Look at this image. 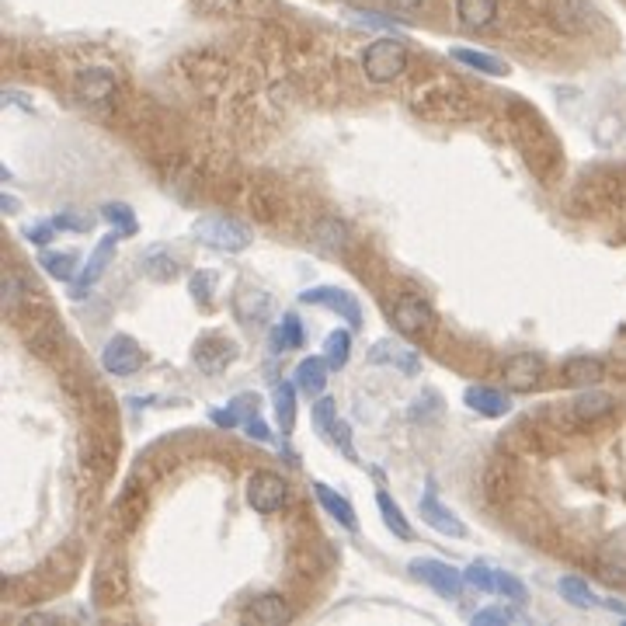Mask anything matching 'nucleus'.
<instances>
[{"mask_svg":"<svg viewBox=\"0 0 626 626\" xmlns=\"http://www.w3.org/2000/svg\"><path fill=\"white\" fill-rule=\"evenodd\" d=\"M543 376V358L533 352H519V355H508L504 358V383L508 390L515 394H529Z\"/></svg>","mask_w":626,"mask_h":626,"instance_id":"4468645a","label":"nucleus"},{"mask_svg":"<svg viewBox=\"0 0 626 626\" xmlns=\"http://www.w3.org/2000/svg\"><path fill=\"white\" fill-rule=\"evenodd\" d=\"M612 411V396L602 394V390H584L578 400H574V415L582 417V421H595V417H602Z\"/></svg>","mask_w":626,"mask_h":626,"instance_id":"7c9ffc66","label":"nucleus"},{"mask_svg":"<svg viewBox=\"0 0 626 626\" xmlns=\"http://www.w3.org/2000/svg\"><path fill=\"white\" fill-rule=\"evenodd\" d=\"M348 355H352V331L348 328H337V331L328 334L324 341V358L331 369H345L348 366Z\"/></svg>","mask_w":626,"mask_h":626,"instance_id":"c85d7f7f","label":"nucleus"},{"mask_svg":"<svg viewBox=\"0 0 626 626\" xmlns=\"http://www.w3.org/2000/svg\"><path fill=\"white\" fill-rule=\"evenodd\" d=\"M331 438H334V445H337V449H341V453H345V459H352V463H358V459H355L352 432H348V425H345V421H337V425H334Z\"/></svg>","mask_w":626,"mask_h":626,"instance_id":"c9c22d12","label":"nucleus"},{"mask_svg":"<svg viewBox=\"0 0 626 626\" xmlns=\"http://www.w3.org/2000/svg\"><path fill=\"white\" fill-rule=\"evenodd\" d=\"M233 310H237V317H240L244 324H258V320H265V317H269V310H271L269 292L240 289V292H237V299H233Z\"/></svg>","mask_w":626,"mask_h":626,"instance_id":"412c9836","label":"nucleus"},{"mask_svg":"<svg viewBox=\"0 0 626 626\" xmlns=\"http://www.w3.org/2000/svg\"><path fill=\"white\" fill-rule=\"evenodd\" d=\"M605 609H612V612H620V616H626V605L623 602H616V599H602Z\"/></svg>","mask_w":626,"mask_h":626,"instance_id":"c03bdc74","label":"nucleus"},{"mask_svg":"<svg viewBox=\"0 0 626 626\" xmlns=\"http://www.w3.org/2000/svg\"><path fill=\"white\" fill-rule=\"evenodd\" d=\"M561 595L567 599V602L574 605V609H599L602 605V599L588 588V582H582V578H574V574H567V578H561Z\"/></svg>","mask_w":626,"mask_h":626,"instance_id":"bb28decb","label":"nucleus"},{"mask_svg":"<svg viewBox=\"0 0 626 626\" xmlns=\"http://www.w3.org/2000/svg\"><path fill=\"white\" fill-rule=\"evenodd\" d=\"M362 70L373 83H394L407 70V45L396 39H376L362 53Z\"/></svg>","mask_w":626,"mask_h":626,"instance_id":"f257e3e1","label":"nucleus"},{"mask_svg":"<svg viewBox=\"0 0 626 626\" xmlns=\"http://www.w3.org/2000/svg\"><path fill=\"white\" fill-rule=\"evenodd\" d=\"M313 494H317V501H320V508H324L331 519L341 522L345 529H355V525H358V519H355V508L348 504V498H341L334 487L320 484V480H313Z\"/></svg>","mask_w":626,"mask_h":626,"instance_id":"6ab92c4d","label":"nucleus"},{"mask_svg":"<svg viewBox=\"0 0 626 626\" xmlns=\"http://www.w3.org/2000/svg\"><path fill=\"white\" fill-rule=\"evenodd\" d=\"M188 289H191V296H195L199 303H209V296L216 289V275H212V271H195L191 282H188Z\"/></svg>","mask_w":626,"mask_h":626,"instance_id":"f704fd0d","label":"nucleus"},{"mask_svg":"<svg viewBox=\"0 0 626 626\" xmlns=\"http://www.w3.org/2000/svg\"><path fill=\"white\" fill-rule=\"evenodd\" d=\"M53 223H39V227H28L24 230V240H28V244H49V240H53Z\"/></svg>","mask_w":626,"mask_h":626,"instance_id":"a19ab883","label":"nucleus"},{"mask_svg":"<svg viewBox=\"0 0 626 626\" xmlns=\"http://www.w3.org/2000/svg\"><path fill=\"white\" fill-rule=\"evenodd\" d=\"M369 362L373 366H390L400 376L421 373V355H417V348H411L400 337H379L373 348H369Z\"/></svg>","mask_w":626,"mask_h":626,"instance_id":"0eeeda50","label":"nucleus"},{"mask_svg":"<svg viewBox=\"0 0 626 626\" xmlns=\"http://www.w3.org/2000/svg\"><path fill=\"white\" fill-rule=\"evenodd\" d=\"M421 4H425V0H394V7H400V11H415Z\"/></svg>","mask_w":626,"mask_h":626,"instance_id":"37998d69","label":"nucleus"},{"mask_svg":"<svg viewBox=\"0 0 626 626\" xmlns=\"http://www.w3.org/2000/svg\"><path fill=\"white\" fill-rule=\"evenodd\" d=\"M286 498H289V484L279 477V474L258 470V474H250L248 477V504L258 512V515L279 512V508L286 504Z\"/></svg>","mask_w":626,"mask_h":626,"instance_id":"20e7f679","label":"nucleus"},{"mask_svg":"<svg viewBox=\"0 0 626 626\" xmlns=\"http://www.w3.org/2000/svg\"><path fill=\"white\" fill-rule=\"evenodd\" d=\"M299 303L328 307V310H334L341 320H348V328H352V331L362 324V307H358V299H355L352 292L337 289V286H317V289H307L303 296H299Z\"/></svg>","mask_w":626,"mask_h":626,"instance_id":"6e6552de","label":"nucleus"},{"mask_svg":"<svg viewBox=\"0 0 626 626\" xmlns=\"http://www.w3.org/2000/svg\"><path fill=\"white\" fill-rule=\"evenodd\" d=\"M0 206H4L7 216H15V212H18V199H15V195H4V199H0Z\"/></svg>","mask_w":626,"mask_h":626,"instance_id":"79ce46f5","label":"nucleus"},{"mask_svg":"<svg viewBox=\"0 0 626 626\" xmlns=\"http://www.w3.org/2000/svg\"><path fill=\"white\" fill-rule=\"evenodd\" d=\"M140 366H143V348L129 334H115L102 348V369L108 376H132Z\"/></svg>","mask_w":626,"mask_h":626,"instance_id":"1a4fd4ad","label":"nucleus"},{"mask_svg":"<svg viewBox=\"0 0 626 626\" xmlns=\"http://www.w3.org/2000/svg\"><path fill=\"white\" fill-rule=\"evenodd\" d=\"M348 18H355L358 24H373V28H394V18H383L373 11H348Z\"/></svg>","mask_w":626,"mask_h":626,"instance_id":"58836bf2","label":"nucleus"},{"mask_svg":"<svg viewBox=\"0 0 626 626\" xmlns=\"http://www.w3.org/2000/svg\"><path fill=\"white\" fill-rule=\"evenodd\" d=\"M449 56H453L456 63H463V66H470V70H477V73H487V77H501V73H508V66H504L498 56L480 53V49H463V45H456Z\"/></svg>","mask_w":626,"mask_h":626,"instance_id":"4be33fe9","label":"nucleus"},{"mask_svg":"<svg viewBox=\"0 0 626 626\" xmlns=\"http://www.w3.org/2000/svg\"><path fill=\"white\" fill-rule=\"evenodd\" d=\"M296 383H279L275 386V417H279V428L282 435H289L292 425H296Z\"/></svg>","mask_w":626,"mask_h":626,"instance_id":"cd10ccee","label":"nucleus"},{"mask_svg":"<svg viewBox=\"0 0 626 626\" xmlns=\"http://www.w3.org/2000/svg\"><path fill=\"white\" fill-rule=\"evenodd\" d=\"M195 237L212 250H223V254H237V250L250 248V230L237 220H227V216H202L195 220Z\"/></svg>","mask_w":626,"mask_h":626,"instance_id":"f03ea898","label":"nucleus"},{"mask_svg":"<svg viewBox=\"0 0 626 626\" xmlns=\"http://www.w3.org/2000/svg\"><path fill=\"white\" fill-rule=\"evenodd\" d=\"M463 404H466L470 411L484 415V417H504L508 411H512L508 396L501 394V390H494V386H466Z\"/></svg>","mask_w":626,"mask_h":626,"instance_id":"2eb2a0df","label":"nucleus"},{"mask_svg":"<svg viewBox=\"0 0 626 626\" xmlns=\"http://www.w3.org/2000/svg\"><path fill=\"white\" fill-rule=\"evenodd\" d=\"M376 508H379V515H383V522H386V529L394 533L396 540H411V536H415V533H411V522L404 519L400 504H396L386 491H376Z\"/></svg>","mask_w":626,"mask_h":626,"instance_id":"393cba45","label":"nucleus"},{"mask_svg":"<svg viewBox=\"0 0 626 626\" xmlns=\"http://www.w3.org/2000/svg\"><path fill=\"white\" fill-rule=\"evenodd\" d=\"M244 432H248L250 438H258V442H271V432H269V425L261 421V415H250L248 421H244Z\"/></svg>","mask_w":626,"mask_h":626,"instance_id":"ea45409f","label":"nucleus"},{"mask_svg":"<svg viewBox=\"0 0 626 626\" xmlns=\"http://www.w3.org/2000/svg\"><path fill=\"white\" fill-rule=\"evenodd\" d=\"M602 376L605 366L602 358H595V355H574V358L563 362V379L574 383V386H595Z\"/></svg>","mask_w":626,"mask_h":626,"instance_id":"a211bd4d","label":"nucleus"},{"mask_svg":"<svg viewBox=\"0 0 626 626\" xmlns=\"http://www.w3.org/2000/svg\"><path fill=\"white\" fill-rule=\"evenodd\" d=\"M53 227H60V230H87V227H91V216H73V212H60V216L53 220Z\"/></svg>","mask_w":626,"mask_h":626,"instance_id":"4c0bfd02","label":"nucleus"},{"mask_svg":"<svg viewBox=\"0 0 626 626\" xmlns=\"http://www.w3.org/2000/svg\"><path fill=\"white\" fill-rule=\"evenodd\" d=\"M206 4H216V7H223V4H230V0H206Z\"/></svg>","mask_w":626,"mask_h":626,"instance_id":"a18cd8bd","label":"nucleus"},{"mask_svg":"<svg viewBox=\"0 0 626 626\" xmlns=\"http://www.w3.org/2000/svg\"><path fill=\"white\" fill-rule=\"evenodd\" d=\"M140 271H143L146 279H153V282H174L178 279V258L167 248H161V244H153V248L143 250Z\"/></svg>","mask_w":626,"mask_h":626,"instance_id":"f3484780","label":"nucleus"},{"mask_svg":"<svg viewBox=\"0 0 626 626\" xmlns=\"http://www.w3.org/2000/svg\"><path fill=\"white\" fill-rule=\"evenodd\" d=\"M463 578H466L470 588H477V592H491V595H504V599H512V602H525V584H522L519 578H512L508 571L494 567V563L474 561L466 571H463Z\"/></svg>","mask_w":626,"mask_h":626,"instance_id":"7ed1b4c3","label":"nucleus"},{"mask_svg":"<svg viewBox=\"0 0 626 626\" xmlns=\"http://www.w3.org/2000/svg\"><path fill=\"white\" fill-rule=\"evenodd\" d=\"M119 237H122V233H115V230H112L108 237H102V244H98V248H94V254L87 258L83 271L77 275V279H73V282H70V296H73V299L87 296V289H91V286H94V282H98V279L104 275L108 261H112V254H115V244H119Z\"/></svg>","mask_w":626,"mask_h":626,"instance_id":"9b49d317","label":"nucleus"},{"mask_svg":"<svg viewBox=\"0 0 626 626\" xmlns=\"http://www.w3.org/2000/svg\"><path fill=\"white\" fill-rule=\"evenodd\" d=\"M334 425H337V404H334L331 396H320L313 404V428H317V435L331 438Z\"/></svg>","mask_w":626,"mask_h":626,"instance_id":"72a5a7b5","label":"nucleus"},{"mask_svg":"<svg viewBox=\"0 0 626 626\" xmlns=\"http://www.w3.org/2000/svg\"><path fill=\"white\" fill-rule=\"evenodd\" d=\"M456 15L466 28H487L498 15V0H456Z\"/></svg>","mask_w":626,"mask_h":626,"instance_id":"5701e85b","label":"nucleus"},{"mask_svg":"<svg viewBox=\"0 0 626 626\" xmlns=\"http://www.w3.org/2000/svg\"><path fill=\"white\" fill-rule=\"evenodd\" d=\"M417 512H421V519L428 522L435 533H442V536H453V540H459V536H466V525L459 522V515L453 512V508H445L442 501H438L435 487L428 484V491L417 498Z\"/></svg>","mask_w":626,"mask_h":626,"instance_id":"9d476101","label":"nucleus"},{"mask_svg":"<svg viewBox=\"0 0 626 626\" xmlns=\"http://www.w3.org/2000/svg\"><path fill=\"white\" fill-rule=\"evenodd\" d=\"M328 358H303L296 366V386L303 390L307 396L324 394V383H328Z\"/></svg>","mask_w":626,"mask_h":626,"instance_id":"aec40b11","label":"nucleus"},{"mask_svg":"<svg viewBox=\"0 0 626 626\" xmlns=\"http://www.w3.org/2000/svg\"><path fill=\"white\" fill-rule=\"evenodd\" d=\"M313 244L320 250H345V244H348V227L337 223L334 216H328V220H320L313 227Z\"/></svg>","mask_w":626,"mask_h":626,"instance_id":"a878e982","label":"nucleus"},{"mask_svg":"<svg viewBox=\"0 0 626 626\" xmlns=\"http://www.w3.org/2000/svg\"><path fill=\"white\" fill-rule=\"evenodd\" d=\"M191 358H195V366H199L202 373L216 376V373H223L230 362L237 358V345H233L230 337H220V334H209V337H202V341L195 345V352H191Z\"/></svg>","mask_w":626,"mask_h":626,"instance_id":"ddd939ff","label":"nucleus"},{"mask_svg":"<svg viewBox=\"0 0 626 626\" xmlns=\"http://www.w3.org/2000/svg\"><path fill=\"white\" fill-rule=\"evenodd\" d=\"M394 328L404 337H425V334L435 328V313H432V307L421 296L404 292L394 303Z\"/></svg>","mask_w":626,"mask_h":626,"instance_id":"39448f33","label":"nucleus"},{"mask_svg":"<svg viewBox=\"0 0 626 626\" xmlns=\"http://www.w3.org/2000/svg\"><path fill=\"white\" fill-rule=\"evenodd\" d=\"M508 623H525L519 609L512 605H491V609H480L474 616V626H508Z\"/></svg>","mask_w":626,"mask_h":626,"instance_id":"473e14b6","label":"nucleus"},{"mask_svg":"<svg viewBox=\"0 0 626 626\" xmlns=\"http://www.w3.org/2000/svg\"><path fill=\"white\" fill-rule=\"evenodd\" d=\"M411 574H415L417 582L432 584L438 595H449V599H456L459 592H463V584H466L463 571H456L453 563L445 561H435V557H417V561H411Z\"/></svg>","mask_w":626,"mask_h":626,"instance_id":"423d86ee","label":"nucleus"},{"mask_svg":"<svg viewBox=\"0 0 626 626\" xmlns=\"http://www.w3.org/2000/svg\"><path fill=\"white\" fill-rule=\"evenodd\" d=\"M289 348H303V324H299V317L286 313L282 324L271 334V352H289Z\"/></svg>","mask_w":626,"mask_h":626,"instance_id":"c756f323","label":"nucleus"},{"mask_svg":"<svg viewBox=\"0 0 626 626\" xmlns=\"http://www.w3.org/2000/svg\"><path fill=\"white\" fill-rule=\"evenodd\" d=\"M102 220L108 223V227L115 230V233H122V237H132L136 233V216H132V209L125 206V202H108V206L102 209Z\"/></svg>","mask_w":626,"mask_h":626,"instance_id":"2f4dec72","label":"nucleus"},{"mask_svg":"<svg viewBox=\"0 0 626 626\" xmlns=\"http://www.w3.org/2000/svg\"><path fill=\"white\" fill-rule=\"evenodd\" d=\"M115 87H119L115 73L104 70V66H87V70H81V73L73 77V94L87 104H104L112 94H115Z\"/></svg>","mask_w":626,"mask_h":626,"instance_id":"f8f14e48","label":"nucleus"},{"mask_svg":"<svg viewBox=\"0 0 626 626\" xmlns=\"http://www.w3.org/2000/svg\"><path fill=\"white\" fill-rule=\"evenodd\" d=\"M244 616L254 620V623H261V626H282V623H289L292 620V609L282 595H258V599L248 605V612H244Z\"/></svg>","mask_w":626,"mask_h":626,"instance_id":"dca6fc26","label":"nucleus"},{"mask_svg":"<svg viewBox=\"0 0 626 626\" xmlns=\"http://www.w3.org/2000/svg\"><path fill=\"white\" fill-rule=\"evenodd\" d=\"M212 425H220V428H237V425H244V417H240V411L230 404L227 411H212Z\"/></svg>","mask_w":626,"mask_h":626,"instance_id":"e433bc0d","label":"nucleus"},{"mask_svg":"<svg viewBox=\"0 0 626 626\" xmlns=\"http://www.w3.org/2000/svg\"><path fill=\"white\" fill-rule=\"evenodd\" d=\"M39 265L49 279L56 282H73V269H77V254L73 250H42Z\"/></svg>","mask_w":626,"mask_h":626,"instance_id":"b1692460","label":"nucleus"}]
</instances>
